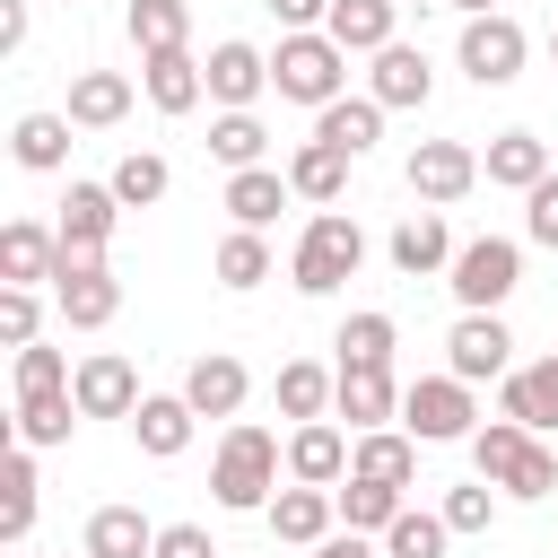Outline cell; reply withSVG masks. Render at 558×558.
<instances>
[{"label":"cell","instance_id":"f6af8a7d","mask_svg":"<svg viewBox=\"0 0 558 558\" xmlns=\"http://www.w3.org/2000/svg\"><path fill=\"white\" fill-rule=\"evenodd\" d=\"M523 235H532V244H549V253H558V174H541V183H532V192H523Z\"/></svg>","mask_w":558,"mask_h":558},{"label":"cell","instance_id":"603a6c76","mask_svg":"<svg viewBox=\"0 0 558 558\" xmlns=\"http://www.w3.org/2000/svg\"><path fill=\"white\" fill-rule=\"evenodd\" d=\"M201 70H209V96H218L227 113H235V105H253V96L270 87V52H253V44H209V61H201Z\"/></svg>","mask_w":558,"mask_h":558},{"label":"cell","instance_id":"c3c4849f","mask_svg":"<svg viewBox=\"0 0 558 558\" xmlns=\"http://www.w3.org/2000/svg\"><path fill=\"white\" fill-rule=\"evenodd\" d=\"M270 17H279V35H296V26H323L331 0H270Z\"/></svg>","mask_w":558,"mask_h":558},{"label":"cell","instance_id":"60d3db41","mask_svg":"<svg viewBox=\"0 0 558 558\" xmlns=\"http://www.w3.org/2000/svg\"><path fill=\"white\" fill-rule=\"evenodd\" d=\"M105 183H113V201H122V209H148V201H166V183H174V174H166V157L131 148V157H122Z\"/></svg>","mask_w":558,"mask_h":558},{"label":"cell","instance_id":"ba28073f","mask_svg":"<svg viewBox=\"0 0 558 558\" xmlns=\"http://www.w3.org/2000/svg\"><path fill=\"white\" fill-rule=\"evenodd\" d=\"M523 52H532V35H523L506 9L462 17V70H471L480 87H514V78H523Z\"/></svg>","mask_w":558,"mask_h":558},{"label":"cell","instance_id":"f907efd6","mask_svg":"<svg viewBox=\"0 0 558 558\" xmlns=\"http://www.w3.org/2000/svg\"><path fill=\"white\" fill-rule=\"evenodd\" d=\"M26 44V0H0V52Z\"/></svg>","mask_w":558,"mask_h":558},{"label":"cell","instance_id":"cb8c5ba5","mask_svg":"<svg viewBox=\"0 0 558 558\" xmlns=\"http://www.w3.org/2000/svg\"><path fill=\"white\" fill-rule=\"evenodd\" d=\"M61 270V235H44L35 218H9L0 227V279L9 288H35V279H52Z\"/></svg>","mask_w":558,"mask_h":558},{"label":"cell","instance_id":"4dcf8cb0","mask_svg":"<svg viewBox=\"0 0 558 558\" xmlns=\"http://www.w3.org/2000/svg\"><path fill=\"white\" fill-rule=\"evenodd\" d=\"M70 113H17V131H9V148H17V166L26 174H52V166H70Z\"/></svg>","mask_w":558,"mask_h":558},{"label":"cell","instance_id":"8fae6325","mask_svg":"<svg viewBox=\"0 0 558 558\" xmlns=\"http://www.w3.org/2000/svg\"><path fill=\"white\" fill-rule=\"evenodd\" d=\"M497 418H523L532 436L558 427V349L532 357V366H506V375H497Z\"/></svg>","mask_w":558,"mask_h":558},{"label":"cell","instance_id":"f5cc1de1","mask_svg":"<svg viewBox=\"0 0 558 558\" xmlns=\"http://www.w3.org/2000/svg\"><path fill=\"white\" fill-rule=\"evenodd\" d=\"M549 52H558V26H549Z\"/></svg>","mask_w":558,"mask_h":558},{"label":"cell","instance_id":"f1b7e54d","mask_svg":"<svg viewBox=\"0 0 558 558\" xmlns=\"http://www.w3.org/2000/svg\"><path fill=\"white\" fill-rule=\"evenodd\" d=\"M122 113H131V78L122 70H78L70 78V122L78 131H113Z\"/></svg>","mask_w":558,"mask_h":558},{"label":"cell","instance_id":"8992f818","mask_svg":"<svg viewBox=\"0 0 558 558\" xmlns=\"http://www.w3.org/2000/svg\"><path fill=\"white\" fill-rule=\"evenodd\" d=\"M52 305H61L70 331H105V323L122 314V279L105 270V253H61V270H52Z\"/></svg>","mask_w":558,"mask_h":558},{"label":"cell","instance_id":"7402d4cb","mask_svg":"<svg viewBox=\"0 0 558 558\" xmlns=\"http://www.w3.org/2000/svg\"><path fill=\"white\" fill-rule=\"evenodd\" d=\"M78 549L87 558H157V523L140 506H96L87 532H78Z\"/></svg>","mask_w":558,"mask_h":558},{"label":"cell","instance_id":"5b68a950","mask_svg":"<svg viewBox=\"0 0 558 558\" xmlns=\"http://www.w3.org/2000/svg\"><path fill=\"white\" fill-rule=\"evenodd\" d=\"M445 288L462 296V314H497L514 288H523V244L514 235H471L445 270Z\"/></svg>","mask_w":558,"mask_h":558},{"label":"cell","instance_id":"e0dca14e","mask_svg":"<svg viewBox=\"0 0 558 558\" xmlns=\"http://www.w3.org/2000/svg\"><path fill=\"white\" fill-rule=\"evenodd\" d=\"M453 253H462V244L445 235L436 209H410V218L392 227V270H401V279H436V270H453Z\"/></svg>","mask_w":558,"mask_h":558},{"label":"cell","instance_id":"d6a6232c","mask_svg":"<svg viewBox=\"0 0 558 558\" xmlns=\"http://www.w3.org/2000/svg\"><path fill=\"white\" fill-rule=\"evenodd\" d=\"M288 183H296V201L331 209V201H340V183H349V157H340L331 140H305V148L288 157Z\"/></svg>","mask_w":558,"mask_h":558},{"label":"cell","instance_id":"ffe728a7","mask_svg":"<svg viewBox=\"0 0 558 558\" xmlns=\"http://www.w3.org/2000/svg\"><path fill=\"white\" fill-rule=\"evenodd\" d=\"M288 480H314V488L349 480V436H340L331 418H296V436H288Z\"/></svg>","mask_w":558,"mask_h":558},{"label":"cell","instance_id":"d6986e66","mask_svg":"<svg viewBox=\"0 0 558 558\" xmlns=\"http://www.w3.org/2000/svg\"><path fill=\"white\" fill-rule=\"evenodd\" d=\"M331 410L366 436V427H384L392 410H401V384H392V366H340V392H331Z\"/></svg>","mask_w":558,"mask_h":558},{"label":"cell","instance_id":"f546056e","mask_svg":"<svg viewBox=\"0 0 558 558\" xmlns=\"http://www.w3.org/2000/svg\"><path fill=\"white\" fill-rule=\"evenodd\" d=\"M497 192H532L541 174H549V140H532V131H497L488 140V166H480Z\"/></svg>","mask_w":558,"mask_h":558},{"label":"cell","instance_id":"9a60e30c","mask_svg":"<svg viewBox=\"0 0 558 558\" xmlns=\"http://www.w3.org/2000/svg\"><path fill=\"white\" fill-rule=\"evenodd\" d=\"M140 87H148V105H157V113H192V105L209 96V70L174 44V52H140Z\"/></svg>","mask_w":558,"mask_h":558},{"label":"cell","instance_id":"bcb514c9","mask_svg":"<svg viewBox=\"0 0 558 558\" xmlns=\"http://www.w3.org/2000/svg\"><path fill=\"white\" fill-rule=\"evenodd\" d=\"M35 323H44L35 288H0V340H9V349H26V340H35Z\"/></svg>","mask_w":558,"mask_h":558},{"label":"cell","instance_id":"db71d44e","mask_svg":"<svg viewBox=\"0 0 558 558\" xmlns=\"http://www.w3.org/2000/svg\"><path fill=\"white\" fill-rule=\"evenodd\" d=\"M61 558H70V549H61ZM78 558H87V549H78Z\"/></svg>","mask_w":558,"mask_h":558},{"label":"cell","instance_id":"2e32d148","mask_svg":"<svg viewBox=\"0 0 558 558\" xmlns=\"http://www.w3.org/2000/svg\"><path fill=\"white\" fill-rule=\"evenodd\" d=\"M427 87H436V70H427V52L392 35V44L375 52V78H366V96H375L384 113H401V105H427Z\"/></svg>","mask_w":558,"mask_h":558},{"label":"cell","instance_id":"83f0119b","mask_svg":"<svg viewBox=\"0 0 558 558\" xmlns=\"http://www.w3.org/2000/svg\"><path fill=\"white\" fill-rule=\"evenodd\" d=\"M392 17H401V0H331L323 35H331L340 52H384V44H392Z\"/></svg>","mask_w":558,"mask_h":558},{"label":"cell","instance_id":"1f68e13d","mask_svg":"<svg viewBox=\"0 0 558 558\" xmlns=\"http://www.w3.org/2000/svg\"><path fill=\"white\" fill-rule=\"evenodd\" d=\"M87 410H78V392H17V445H70V427H78Z\"/></svg>","mask_w":558,"mask_h":558},{"label":"cell","instance_id":"7a4b0ae2","mask_svg":"<svg viewBox=\"0 0 558 558\" xmlns=\"http://www.w3.org/2000/svg\"><path fill=\"white\" fill-rule=\"evenodd\" d=\"M471 462H480V480H497L506 497H549V488H558V453H549L523 418L471 427Z\"/></svg>","mask_w":558,"mask_h":558},{"label":"cell","instance_id":"7dc6e473","mask_svg":"<svg viewBox=\"0 0 558 558\" xmlns=\"http://www.w3.org/2000/svg\"><path fill=\"white\" fill-rule=\"evenodd\" d=\"M157 558H218L209 523H157Z\"/></svg>","mask_w":558,"mask_h":558},{"label":"cell","instance_id":"7bdbcfd3","mask_svg":"<svg viewBox=\"0 0 558 558\" xmlns=\"http://www.w3.org/2000/svg\"><path fill=\"white\" fill-rule=\"evenodd\" d=\"M17 392H70V357L44 349V340H26L17 349Z\"/></svg>","mask_w":558,"mask_h":558},{"label":"cell","instance_id":"816d5d0a","mask_svg":"<svg viewBox=\"0 0 558 558\" xmlns=\"http://www.w3.org/2000/svg\"><path fill=\"white\" fill-rule=\"evenodd\" d=\"M453 9H462V17H488V9H497V0H453Z\"/></svg>","mask_w":558,"mask_h":558},{"label":"cell","instance_id":"484cf974","mask_svg":"<svg viewBox=\"0 0 558 558\" xmlns=\"http://www.w3.org/2000/svg\"><path fill=\"white\" fill-rule=\"evenodd\" d=\"M314 140H331L340 157H366V148L384 140V105H375V96H331V105L314 113Z\"/></svg>","mask_w":558,"mask_h":558},{"label":"cell","instance_id":"52a82bcc","mask_svg":"<svg viewBox=\"0 0 558 558\" xmlns=\"http://www.w3.org/2000/svg\"><path fill=\"white\" fill-rule=\"evenodd\" d=\"M471 384L445 366V375H418V384H401V427L418 436V445H453V436H471Z\"/></svg>","mask_w":558,"mask_h":558},{"label":"cell","instance_id":"ab89813d","mask_svg":"<svg viewBox=\"0 0 558 558\" xmlns=\"http://www.w3.org/2000/svg\"><path fill=\"white\" fill-rule=\"evenodd\" d=\"M445 541H453V523H445V514L401 506V514H392V532H384V558H445Z\"/></svg>","mask_w":558,"mask_h":558},{"label":"cell","instance_id":"11a10c76","mask_svg":"<svg viewBox=\"0 0 558 558\" xmlns=\"http://www.w3.org/2000/svg\"><path fill=\"white\" fill-rule=\"evenodd\" d=\"M418 9H427V0H418Z\"/></svg>","mask_w":558,"mask_h":558},{"label":"cell","instance_id":"e575fe53","mask_svg":"<svg viewBox=\"0 0 558 558\" xmlns=\"http://www.w3.org/2000/svg\"><path fill=\"white\" fill-rule=\"evenodd\" d=\"M26 532H35V445H17L9 471H0V541L17 549Z\"/></svg>","mask_w":558,"mask_h":558},{"label":"cell","instance_id":"277c9868","mask_svg":"<svg viewBox=\"0 0 558 558\" xmlns=\"http://www.w3.org/2000/svg\"><path fill=\"white\" fill-rule=\"evenodd\" d=\"M357 262H366V235H357V218H340V209H314V218H305V235H296V253H288V279H296L305 296H331L340 279H357Z\"/></svg>","mask_w":558,"mask_h":558},{"label":"cell","instance_id":"8d00e7d4","mask_svg":"<svg viewBox=\"0 0 558 558\" xmlns=\"http://www.w3.org/2000/svg\"><path fill=\"white\" fill-rule=\"evenodd\" d=\"M262 148H270V131L253 122V105H235V113H218L209 122V157L235 174V166H262Z\"/></svg>","mask_w":558,"mask_h":558},{"label":"cell","instance_id":"6da1fadb","mask_svg":"<svg viewBox=\"0 0 558 558\" xmlns=\"http://www.w3.org/2000/svg\"><path fill=\"white\" fill-rule=\"evenodd\" d=\"M209 497H218L227 514H253V506H270V497H279V436H270V427H253V418H235V427L218 436Z\"/></svg>","mask_w":558,"mask_h":558},{"label":"cell","instance_id":"836d02e7","mask_svg":"<svg viewBox=\"0 0 558 558\" xmlns=\"http://www.w3.org/2000/svg\"><path fill=\"white\" fill-rule=\"evenodd\" d=\"M270 392H279V418H323V410H331V392H340V375H323L314 357H288Z\"/></svg>","mask_w":558,"mask_h":558},{"label":"cell","instance_id":"d590c367","mask_svg":"<svg viewBox=\"0 0 558 558\" xmlns=\"http://www.w3.org/2000/svg\"><path fill=\"white\" fill-rule=\"evenodd\" d=\"M331 497H340V523H349V532H375V541H384V532H392V514H401V488L357 480V471H349V488H331Z\"/></svg>","mask_w":558,"mask_h":558},{"label":"cell","instance_id":"74e56055","mask_svg":"<svg viewBox=\"0 0 558 558\" xmlns=\"http://www.w3.org/2000/svg\"><path fill=\"white\" fill-rule=\"evenodd\" d=\"M209 270H218V288H262V279H270V244H262V227H235V235L209 253Z\"/></svg>","mask_w":558,"mask_h":558},{"label":"cell","instance_id":"3957f363","mask_svg":"<svg viewBox=\"0 0 558 558\" xmlns=\"http://www.w3.org/2000/svg\"><path fill=\"white\" fill-rule=\"evenodd\" d=\"M340 78H349V52L323 35V26H296V35H279V52H270V87L288 96V105H331L340 96Z\"/></svg>","mask_w":558,"mask_h":558},{"label":"cell","instance_id":"ee69618b","mask_svg":"<svg viewBox=\"0 0 558 558\" xmlns=\"http://www.w3.org/2000/svg\"><path fill=\"white\" fill-rule=\"evenodd\" d=\"M488 488H497V480H471V488H445V506H436V514H445L453 532H488V523H497V497H488Z\"/></svg>","mask_w":558,"mask_h":558},{"label":"cell","instance_id":"9c48e42d","mask_svg":"<svg viewBox=\"0 0 558 558\" xmlns=\"http://www.w3.org/2000/svg\"><path fill=\"white\" fill-rule=\"evenodd\" d=\"M445 366H453L462 384H497V375L514 366V331H506L497 314H462V323L445 331Z\"/></svg>","mask_w":558,"mask_h":558},{"label":"cell","instance_id":"ac0fdd59","mask_svg":"<svg viewBox=\"0 0 558 558\" xmlns=\"http://www.w3.org/2000/svg\"><path fill=\"white\" fill-rule=\"evenodd\" d=\"M244 392H253V375H244V357H227V349L192 357V375H183V401H192L201 418H235Z\"/></svg>","mask_w":558,"mask_h":558},{"label":"cell","instance_id":"4fadbf2b","mask_svg":"<svg viewBox=\"0 0 558 558\" xmlns=\"http://www.w3.org/2000/svg\"><path fill=\"white\" fill-rule=\"evenodd\" d=\"M262 514H270V541H296V549H314V541H331V523H340V497H331V488H314V480H296V488H279Z\"/></svg>","mask_w":558,"mask_h":558},{"label":"cell","instance_id":"5bb4252c","mask_svg":"<svg viewBox=\"0 0 558 558\" xmlns=\"http://www.w3.org/2000/svg\"><path fill=\"white\" fill-rule=\"evenodd\" d=\"M113 218H122V201H113V183H70L61 192V253H105V235H113Z\"/></svg>","mask_w":558,"mask_h":558},{"label":"cell","instance_id":"44dd1931","mask_svg":"<svg viewBox=\"0 0 558 558\" xmlns=\"http://www.w3.org/2000/svg\"><path fill=\"white\" fill-rule=\"evenodd\" d=\"M349 471H357V480H384V488H410V480H418V436H410V427H366V436L349 445Z\"/></svg>","mask_w":558,"mask_h":558},{"label":"cell","instance_id":"b9f144b4","mask_svg":"<svg viewBox=\"0 0 558 558\" xmlns=\"http://www.w3.org/2000/svg\"><path fill=\"white\" fill-rule=\"evenodd\" d=\"M392 314H349L340 323V366H392Z\"/></svg>","mask_w":558,"mask_h":558},{"label":"cell","instance_id":"7c38bea8","mask_svg":"<svg viewBox=\"0 0 558 558\" xmlns=\"http://www.w3.org/2000/svg\"><path fill=\"white\" fill-rule=\"evenodd\" d=\"M471 183H480V157H471L462 140H418V148H410V192H418L427 209L462 201Z\"/></svg>","mask_w":558,"mask_h":558},{"label":"cell","instance_id":"d4e9b609","mask_svg":"<svg viewBox=\"0 0 558 558\" xmlns=\"http://www.w3.org/2000/svg\"><path fill=\"white\" fill-rule=\"evenodd\" d=\"M192 418H201V410H192L183 392H148V401L131 410V436H140V453H157V462H174V453L192 445Z\"/></svg>","mask_w":558,"mask_h":558},{"label":"cell","instance_id":"4316f807","mask_svg":"<svg viewBox=\"0 0 558 558\" xmlns=\"http://www.w3.org/2000/svg\"><path fill=\"white\" fill-rule=\"evenodd\" d=\"M288 192H296V183H288L279 166H235V174H227V218H235V227H270V218L288 209Z\"/></svg>","mask_w":558,"mask_h":558},{"label":"cell","instance_id":"f35d334b","mask_svg":"<svg viewBox=\"0 0 558 558\" xmlns=\"http://www.w3.org/2000/svg\"><path fill=\"white\" fill-rule=\"evenodd\" d=\"M192 35V9L183 0H131V44L140 52H174Z\"/></svg>","mask_w":558,"mask_h":558},{"label":"cell","instance_id":"681fc988","mask_svg":"<svg viewBox=\"0 0 558 558\" xmlns=\"http://www.w3.org/2000/svg\"><path fill=\"white\" fill-rule=\"evenodd\" d=\"M314 558H375V532H331V541H314Z\"/></svg>","mask_w":558,"mask_h":558},{"label":"cell","instance_id":"30bf717a","mask_svg":"<svg viewBox=\"0 0 558 558\" xmlns=\"http://www.w3.org/2000/svg\"><path fill=\"white\" fill-rule=\"evenodd\" d=\"M70 392H78V410H87V418H131V410L148 401V392H140V366H131V357H113V349L78 357Z\"/></svg>","mask_w":558,"mask_h":558}]
</instances>
